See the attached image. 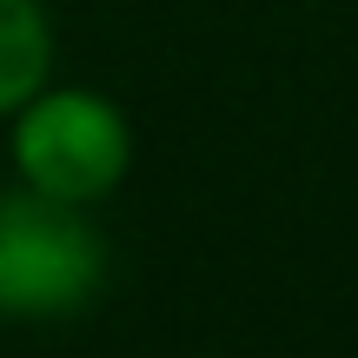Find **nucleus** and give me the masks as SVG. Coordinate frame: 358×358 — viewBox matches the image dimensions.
Segmentation results:
<instances>
[{"label":"nucleus","instance_id":"obj_3","mask_svg":"<svg viewBox=\"0 0 358 358\" xmlns=\"http://www.w3.org/2000/svg\"><path fill=\"white\" fill-rule=\"evenodd\" d=\"M53 80V20L40 0H0V120Z\"/></svg>","mask_w":358,"mask_h":358},{"label":"nucleus","instance_id":"obj_2","mask_svg":"<svg viewBox=\"0 0 358 358\" xmlns=\"http://www.w3.org/2000/svg\"><path fill=\"white\" fill-rule=\"evenodd\" d=\"M106 285V239L87 206L0 186V319H73Z\"/></svg>","mask_w":358,"mask_h":358},{"label":"nucleus","instance_id":"obj_1","mask_svg":"<svg viewBox=\"0 0 358 358\" xmlns=\"http://www.w3.org/2000/svg\"><path fill=\"white\" fill-rule=\"evenodd\" d=\"M7 153H13V179L93 213L133 173V120L120 113V100L93 87L47 80L34 100L7 113Z\"/></svg>","mask_w":358,"mask_h":358}]
</instances>
